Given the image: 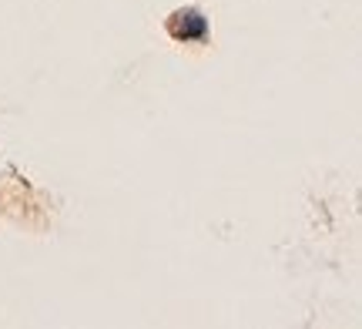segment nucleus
Segmentation results:
<instances>
[{"label": "nucleus", "instance_id": "nucleus-1", "mask_svg": "<svg viewBox=\"0 0 362 329\" xmlns=\"http://www.w3.org/2000/svg\"><path fill=\"white\" fill-rule=\"evenodd\" d=\"M168 34L181 44H192V40H205L208 37V17L194 7H185V11H175L168 17Z\"/></svg>", "mask_w": 362, "mask_h": 329}]
</instances>
